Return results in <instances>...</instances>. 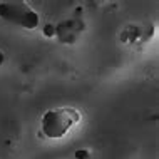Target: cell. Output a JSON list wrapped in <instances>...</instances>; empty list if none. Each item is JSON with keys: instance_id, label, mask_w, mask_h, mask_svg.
<instances>
[{"instance_id": "obj_1", "label": "cell", "mask_w": 159, "mask_h": 159, "mask_svg": "<svg viewBox=\"0 0 159 159\" xmlns=\"http://www.w3.org/2000/svg\"><path fill=\"white\" fill-rule=\"evenodd\" d=\"M82 121V114L72 106L54 107L40 117V131L47 139H62Z\"/></svg>"}, {"instance_id": "obj_2", "label": "cell", "mask_w": 159, "mask_h": 159, "mask_svg": "<svg viewBox=\"0 0 159 159\" xmlns=\"http://www.w3.org/2000/svg\"><path fill=\"white\" fill-rule=\"evenodd\" d=\"M0 20L34 30L40 25V15L25 0H0Z\"/></svg>"}, {"instance_id": "obj_3", "label": "cell", "mask_w": 159, "mask_h": 159, "mask_svg": "<svg viewBox=\"0 0 159 159\" xmlns=\"http://www.w3.org/2000/svg\"><path fill=\"white\" fill-rule=\"evenodd\" d=\"M87 156H89L87 151H77L75 152V157L77 159H87Z\"/></svg>"}, {"instance_id": "obj_4", "label": "cell", "mask_w": 159, "mask_h": 159, "mask_svg": "<svg viewBox=\"0 0 159 159\" xmlns=\"http://www.w3.org/2000/svg\"><path fill=\"white\" fill-rule=\"evenodd\" d=\"M45 34H47V37H52L54 35V27H52V25H47V27H45Z\"/></svg>"}, {"instance_id": "obj_5", "label": "cell", "mask_w": 159, "mask_h": 159, "mask_svg": "<svg viewBox=\"0 0 159 159\" xmlns=\"http://www.w3.org/2000/svg\"><path fill=\"white\" fill-rule=\"evenodd\" d=\"M3 59H5V57H3V52H0V66L3 64Z\"/></svg>"}]
</instances>
